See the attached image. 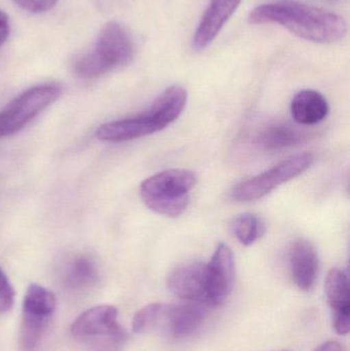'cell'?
I'll list each match as a JSON object with an SVG mask.
<instances>
[{"label":"cell","instance_id":"3","mask_svg":"<svg viewBox=\"0 0 350 351\" xmlns=\"http://www.w3.org/2000/svg\"><path fill=\"white\" fill-rule=\"evenodd\" d=\"M197 183V176L192 171L172 169L144 180L140 194L150 210L175 218L186 210L189 192Z\"/></svg>","mask_w":350,"mask_h":351},{"label":"cell","instance_id":"21","mask_svg":"<svg viewBox=\"0 0 350 351\" xmlns=\"http://www.w3.org/2000/svg\"><path fill=\"white\" fill-rule=\"evenodd\" d=\"M14 290L8 276L0 267V313L10 311L14 306Z\"/></svg>","mask_w":350,"mask_h":351},{"label":"cell","instance_id":"15","mask_svg":"<svg viewBox=\"0 0 350 351\" xmlns=\"http://www.w3.org/2000/svg\"><path fill=\"white\" fill-rule=\"evenodd\" d=\"M100 272L90 256L77 255L68 260L61 270V280L68 290L82 292L96 286Z\"/></svg>","mask_w":350,"mask_h":351},{"label":"cell","instance_id":"12","mask_svg":"<svg viewBox=\"0 0 350 351\" xmlns=\"http://www.w3.org/2000/svg\"><path fill=\"white\" fill-rule=\"evenodd\" d=\"M164 129V125L156 119L153 112L148 109L138 117L101 125L97 129L96 137L101 141L106 142L129 141L158 133Z\"/></svg>","mask_w":350,"mask_h":351},{"label":"cell","instance_id":"19","mask_svg":"<svg viewBox=\"0 0 350 351\" xmlns=\"http://www.w3.org/2000/svg\"><path fill=\"white\" fill-rule=\"evenodd\" d=\"M232 229L242 245H251L263 234L264 225L256 215L245 213L232 220Z\"/></svg>","mask_w":350,"mask_h":351},{"label":"cell","instance_id":"1","mask_svg":"<svg viewBox=\"0 0 350 351\" xmlns=\"http://www.w3.org/2000/svg\"><path fill=\"white\" fill-rule=\"evenodd\" d=\"M253 25L275 24L300 38L316 43H334L347 33L343 16L331 10L294 0L261 4L249 14Z\"/></svg>","mask_w":350,"mask_h":351},{"label":"cell","instance_id":"10","mask_svg":"<svg viewBox=\"0 0 350 351\" xmlns=\"http://www.w3.org/2000/svg\"><path fill=\"white\" fill-rule=\"evenodd\" d=\"M207 315V305L203 303L162 304L158 328L172 337L185 338L201 328Z\"/></svg>","mask_w":350,"mask_h":351},{"label":"cell","instance_id":"4","mask_svg":"<svg viewBox=\"0 0 350 351\" xmlns=\"http://www.w3.org/2000/svg\"><path fill=\"white\" fill-rule=\"evenodd\" d=\"M62 94L59 84L33 86L18 95L3 110L0 111V138L24 129L37 115L53 104Z\"/></svg>","mask_w":350,"mask_h":351},{"label":"cell","instance_id":"8","mask_svg":"<svg viewBox=\"0 0 350 351\" xmlns=\"http://www.w3.org/2000/svg\"><path fill=\"white\" fill-rule=\"evenodd\" d=\"M71 335L82 341L108 336L127 335L118 323V311L111 305H99L79 315L70 328Z\"/></svg>","mask_w":350,"mask_h":351},{"label":"cell","instance_id":"11","mask_svg":"<svg viewBox=\"0 0 350 351\" xmlns=\"http://www.w3.org/2000/svg\"><path fill=\"white\" fill-rule=\"evenodd\" d=\"M242 0H210L192 38V49H207L236 12Z\"/></svg>","mask_w":350,"mask_h":351},{"label":"cell","instance_id":"23","mask_svg":"<svg viewBox=\"0 0 350 351\" xmlns=\"http://www.w3.org/2000/svg\"><path fill=\"white\" fill-rule=\"evenodd\" d=\"M10 32V19H8V16L5 12L0 10V49L5 43V41L8 40Z\"/></svg>","mask_w":350,"mask_h":351},{"label":"cell","instance_id":"18","mask_svg":"<svg viewBox=\"0 0 350 351\" xmlns=\"http://www.w3.org/2000/svg\"><path fill=\"white\" fill-rule=\"evenodd\" d=\"M187 92L180 86H173L164 90L154 100L150 109L164 128L174 123L184 109Z\"/></svg>","mask_w":350,"mask_h":351},{"label":"cell","instance_id":"24","mask_svg":"<svg viewBox=\"0 0 350 351\" xmlns=\"http://www.w3.org/2000/svg\"><path fill=\"white\" fill-rule=\"evenodd\" d=\"M316 351H345L338 342L329 341L321 346Z\"/></svg>","mask_w":350,"mask_h":351},{"label":"cell","instance_id":"16","mask_svg":"<svg viewBox=\"0 0 350 351\" xmlns=\"http://www.w3.org/2000/svg\"><path fill=\"white\" fill-rule=\"evenodd\" d=\"M291 113L294 121L299 125H314L328 117L329 104L321 93L304 90L292 100Z\"/></svg>","mask_w":350,"mask_h":351},{"label":"cell","instance_id":"17","mask_svg":"<svg viewBox=\"0 0 350 351\" xmlns=\"http://www.w3.org/2000/svg\"><path fill=\"white\" fill-rule=\"evenodd\" d=\"M305 139V134L288 123H277L265 128L258 136V144L263 150L277 152L294 147Z\"/></svg>","mask_w":350,"mask_h":351},{"label":"cell","instance_id":"22","mask_svg":"<svg viewBox=\"0 0 350 351\" xmlns=\"http://www.w3.org/2000/svg\"><path fill=\"white\" fill-rule=\"evenodd\" d=\"M16 5L33 14H41L53 10L58 0H12Z\"/></svg>","mask_w":350,"mask_h":351},{"label":"cell","instance_id":"2","mask_svg":"<svg viewBox=\"0 0 350 351\" xmlns=\"http://www.w3.org/2000/svg\"><path fill=\"white\" fill-rule=\"evenodd\" d=\"M135 43L129 31L117 22H109L99 33L94 49L78 57L73 64L76 75L99 78L131 63Z\"/></svg>","mask_w":350,"mask_h":351},{"label":"cell","instance_id":"7","mask_svg":"<svg viewBox=\"0 0 350 351\" xmlns=\"http://www.w3.org/2000/svg\"><path fill=\"white\" fill-rule=\"evenodd\" d=\"M236 278V262L232 249L220 243L207 264V294L209 306L222 304L232 294Z\"/></svg>","mask_w":350,"mask_h":351},{"label":"cell","instance_id":"9","mask_svg":"<svg viewBox=\"0 0 350 351\" xmlns=\"http://www.w3.org/2000/svg\"><path fill=\"white\" fill-rule=\"evenodd\" d=\"M168 290L189 302L208 304L207 264L186 262L175 267L166 278Z\"/></svg>","mask_w":350,"mask_h":351},{"label":"cell","instance_id":"13","mask_svg":"<svg viewBox=\"0 0 350 351\" xmlns=\"http://www.w3.org/2000/svg\"><path fill=\"white\" fill-rule=\"evenodd\" d=\"M349 278L340 269L330 270L326 280V296L332 313L333 327L340 335L350 330V298Z\"/></svg>","mask_w":350,"mask_h":351},{"label":"cell","instance_id":"20","mask_svg":"<svg viewBox=\"0 0 350 351\" xmlns=\"http://www.w3.org/2000/svg\"><path fill=\"white\" fill-rule=\"evenodd\" d=\"M162 308V304L160 303H151L140 309L134 317L132 324L134 333H145L158 328Z\"/></svg>","mask_w":350,"mask_h":351},{"label":"cell","instance_id":"5","mask_svg":"<svg viewBox=\"0 0 350 351\" xmlns=\"http://www.w3.org/2000/svg\"><path fill=\"white\" fill-rule=\"evenodd\" d=\"M314 156L310 152L296 154L279 162L277 166L255 176L232 188L230 195L238 202H254L264 197L282 184L294 179L314 164Z\"/></svg>","mask_w":350,"mask_h":351},{"label":"cell","instance_id":"6","mask_svg":"<svg viewBox=\"0 0 350 351\" xmlns=\"http://www.w3.org/2000/svg\"><path fill=\"white\" fill-rule=\"evenodd\" d=\"M57 300L45 287L32 284L27 289L23 301L21 346L25 351L34 350L55 313Z\"/></svg>","mask_w":350,"mask_h":351},{"label":"cell","instance_id":"14","mask_svg":"<svg viewBox=\"0 0 350 351\" xmlns=\"http://www.w3.org/2000/svg\"><path fill=\"white\" fill-rule=\"evenodd\" d=\"M292 278L300 290H312L318 276V257L314 245L305 239L296 241L289 255Z\"/></svg>","mask_w":350,"mask_h":351},{"label":"cell","instance_id":"25","mask_svg":"<svg viewBox=\"0 0 350 351\" xmlns=\"http://www.w3.org/2000/svg\"><path fill=\"white\" fill-rule=\"evenodd\" d=\"M283 351H289V350H283Z\"/></svg>","mask_w":350,"mask_h":351}]
</instances>
